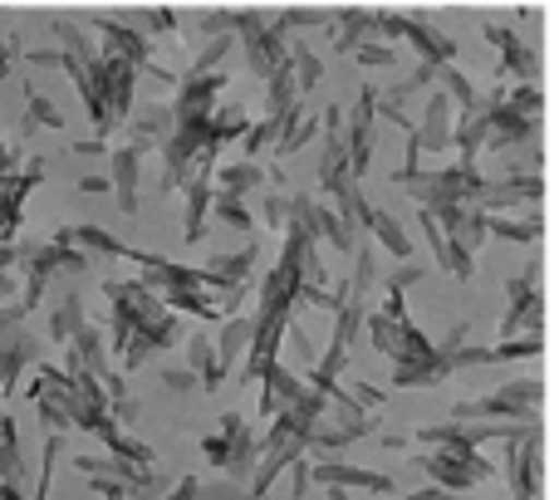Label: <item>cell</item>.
Wrapping results in <instances>:
<instances>
[{"label": "cell", "mask_w": 559, "mask_h": 500, "mask_svg": "<svg viewBox=\"0 0 559 500\" xmlns=\"http://www.w3.org/2000/svg\"><path fill=\"white\" fill-rule=\"evenodd\" d=\"M25 481V462H20V442H15V417H0V486Z\"/></svg>", "instance_id": "obj_27"}, {"label": "cell", "mask_w": 559, "mask_h": 500, "mask_svg": "<svg viewBox=\"0 0 559 500\" xmlns=\"http://www.w3.org/2000/svg\"><path fill=\"white\" fill-rule=\"evenodd\" d=\"M128 29H138V35H163V29H177V15L173 10H133V15L123 20Z\"/></svg>", "instance_id": "obj_35"}, {"label": "cell", "mask_w": 559, "mask_h": 500, "mask_svg": "<svg viewBox=\"0 0 559 500\" xmlns=\"http://www.w3.org/2000/svg\"><path fill=\"white\" fill-rule=\"evenodd\" d=\"M261 383H265V397H261V407H265V413H271V417L289 413V407H295L299 397L309 393V388L299 383V378L289 373V368H280V364H271V368H265V373H261Z\"/></svg>", "instance_id": "obj_17"}, {"label": "cell", "mask_w": 559, "mask_h": 500, "mask_svg": "<svg viewBox=\"0 0 559 500\" xmlns=\"http://www.w3.org/2000/svg\"><path fill=\"white\" fill-rule=\"evenodd\" d=\"M354 59H358V64H368V69H393L397 64V49L383 45V39H368V45L354 49Z\"/></svg>", "instance_id": "obj_40"}, {"label": "cell", "mask_w": 559, "mask_h": 500, "mask_svg": "<svg viewBox=\"0 0 559 500\" xmlns=\"http://www.w3.org/2000/svg\"><path fill=\"white\" fill-rule=\"evenodd\" d=\"M143 153H147V147L133 138L128 147H118V153H114V167H108V187H114L118 206H123L128 216L138 212V172H143Z\"/></svg>", "instance_id": "obj_13"}, {"label": "cell", "mask_w": 559, "mask_h": 500, "mask_svg": "<svg viewBox=\"0 0 559 500\" xmlns=\"http://www.w3.org/2000/svg\"><path fill=\"white\" fill-rule=\"evenodd\" d=\"M486 39H496V49H501V74L521 79V84H540V49L521 29L501 25V20H486Z\"/></svg>", "instance_id": "obj_7"}, {"label": "cell", "mask_w": 559, "mask_h": 500, "mask_svg": "<svg viewBox=\"0 0 559 500\" xmlns=\"http://www.w3.org/2000/svg\"><path fill=\"white\" fill-rule=\"evenodd\" d=\"M0 500H25V491H15V486H0Z\"/></svg>", "instance_id": "obj_52"}, {"label": "cell", "mask_w": 559, "mask_h": 500, "mask_svg": "<svg viewBox=\"0 0 559 500\" xmlns=\"http://www.w3.org/2000/svg\"><path fill=\"white\" fill-rule=\"evenodd\" d=\"M289 476H295V481H289V500H305L309 496V462H305V456L289 466Z\"/></svg>", "instance_id": "obj_47"}, {"label": "cell", "mask_w": 559, "mask_h": 500, "mask_svg": "<svg viewBox=\"0 0 559 500\" xmlns=\"http://www.w3.org/2000/svg\"><path fill=\"white\" fill-rule=\"evenodd\" d=\"M407 500H462V496H447V491H437V486H427V491H417V496H407Z\"/></svg>", "instance_id": "obj_51"}, {"label": "cell", "mask_w": 559, "mask_h": 500, "mask_svg": "<svg viewBox=\"0 0 559 500\" xmlns=\"http://www.w3.org/2000/svg\"><path fill=\"white\" fill-rule=\"evenodd\" d=\"M163 388H173V393H197V388H202V383H197V378L192 373H187V368H163Z\"/></svg>", "instance_id": "obj_45"}, {"label": "cell", "mask_w": 559, "mask_h": 500, "mask_svg": "<svg viewBox=\"0 0 559 500\" xmlns=\"http://www.w3.org/2000/svg\"><path fill=\"white\" fill-rule=\"evenodd\" d=\"M94 29L108 39V49H104V55H114V59H123V64H133L138 74H143V69H153V74H163V69L153 64V45H147V39L138 35V29H128L118 15H98V20H94ZM163 79H167V74H163Z\"/></svg>", "instance_id": "obj_10"}, {"label": "cell", "mask_w": 559, "mask_h": 500, "mask_svg": "<svg viewBox=\"0 0 559 500\" xmlns=\"http://www.w3.org/2000/svg\"><path fill=\"white\" fill-rule=\"evenodd\" d=\"M452 143H456V153H462V163L476 167V153H481V143H486V104L466 108V114L456 118V123H452Z\"/></svg>", "instance_id": "obj_23"}, {"label": "cell", "mask_w": 559, "mask_h": 500, "mask_svg": "<svg viewBox=\"0 0 559 500\" xmlns=\"http://www.w3.org/2000/svg\"><path fill=\"white\" fill-rule=\"evenodd\" d=\"M39 358V344L25 334V329H15V334L0 338V388L5 393H15V383L25 378V368Z\"/></svg>", "instance_id": "obj_15"}, {"label": "cell", "mask_w": 559, "mask_h": 500, "mask_svg": "<svg viewBox=\"0 0 559 500\" xmlns=\"http://www.w3.org/2000/svg\"><path fill=\"white\" fill-rule=\"evenodd\" d=\"M192 500H246V486H236V481H212V486H197Z\"/></svg>", "instance_id": "obj_42"}, {"label": "cell", "mask_w": 559, "mask_h": 500, "mask_svg": "<svg viewBox=\"0 0 559 500\" xmlns=\"http://www.w3.org/2000/svg\"><path fill=\"white\" fill-rule=\"evenodd\" d=\"M206 216H212V172L202 167V172L187 177V226H182L187 241H202Z\"/></svg>", "instance_id": "obj_19"}, {"label": "cell", "mask_w": 559, "mask_h": 500, "mask_svg": "<svg viewBox=\"0 0 559 500\" xmlns=\"http://www.w3.org/2000/svg\"><path fill=\"white\" fill-rule=\"evenodd\" d=\"M481 231L501 236V241H515V246H535L545 236V212L535 206L531 222H515V216H481Z\"/></svg>", "instance_id": "obj_21"}, {"label": "cell", "mask_w": 559, "mask_h": 500, "mask_svg": "<svg viewBox=\"0 0 559 500\" xmlns=\"http://www.w3.org/2000/svg\"><path fill=\"white\" fill-rule=\"evenodd\" d=\"M437 79H442V84H447V94H452L456 104H462V114H466V108H476V104H481V94H476V84H472V79H466L456 64L437 69Z\"/></svg>", "instance_id": "obj_34"}, {"label": "cell", "mask_w": 559, "mask_h": 500, "mask_svg": "<svg viewBox=\"0 0 559 500\" xmlns=\"http://www.w3.org/2000/svg\"><path fill=\"white\" fill-rule=\"evenodd\" d=\"M348 182H354V172H348L344 138H329V143H324V153H319V187H324L329 197H338Z\"/></svg>", "instance_id": "obj_26"}, {"label": "cell", "mask_w": 559, "mask_h": 500, "mask_svg": "<svg viewBox=\"0 0 559 500\" xmlns=\"http://www.w3.org/2000/svg\"><path fill=\"white\" fill-rule=\"evenodd\" d=\"M309 481L329 486V491H373V496L393 491V476H378V472L344 466V462H314V466H309Z\"/></svg>", "instance_id": "obj_12"}, {"label": "cell", "mask_w": 559, "mask_h": 500, "mask_svg": "<svg viewBox=\"0 0 559 500\" xmlns=\"http://www.w3.org/2000/svg\"><path fill=\"white\" fill-rule=\"evenodd\" d=\"M417 466H423V472L437 481V491H447V496H462L466 486L491 476V462H486L481 452H462V456L456 452H423Z\"/></svg>", "instance_id": "obj_5"}, {"label": "cell", "mask_w": 559, "mask_h": 500, "mask_svg": "<svg viewBox=\"0 0 559 500\" xmlns=\"http://www.w3.org/2000/svg\"><path fill=\"white\" fill-rule=\"evenodd\" d=\"M64 373H84V378H94V383H108V378H114L108 354H104V338H98L94 329H79V334L69 338V368Z\"/></svg>", "instance_id": "obj_14"}, {"label": "cell", "mask_w": 559, "mask_h": 500, "mask_svg": "<svg viewBox=\"0 0 559 500\" xmlns=\"http://www.w3.org/2000/svg\"><path fill=\"white\" fill-rule=\"evenodd\" d=\"M88 79H94L98 98H104L108 118H114V128H118L128 114H133V84H138V69L98 49V59H94V64H88Z\"/></svg>", "instance_id": "obj_6"}, {"label": "cell", "mask_w": 559, "mask_h": 500, "mask_svg": "<svg viewBox=\"0 0 559 500\" xmlns=\"http://www.w3.org/2000/svg\"><path fill=\"white\" fill-rule=\"evenodd\" d=\"M212 216L222 226H231V231H251V206H246V202H231V197H216L212 192Z\"/></svg>", "instance_id": "obj_36"}, {"label": "cell", "mask_w": 559, "mask_h": 500, "mask_svg": "<svg viewBox=\"0 0 559 500\" xmlns=\"http://www.w3.org/2000/svg\"><path fill=\"white\" fill-rule=\"evenodd\" d=\"M329 25L338 29L334 49H344V55H354L358 45H368V39L378 35V15H368V10H344V15H329Z\"/></svg>", "instance_id": "obj_22"}, {"label": "cell", "mask_w": 559, "mask_h": 500, "mask_svg": "<svg viewBox=\"0 0 559 500\" xmlns=\"http://www.w3.org/2000/svg\"><path fill=\"white\" fill-rule=\"evenodd\" d=\"M246 344H251V314H246V319H231V324L222 329V338L212 344V348H216V364H222V373L236 364V358H241Z\"/></svg>", "instance_id": "obj_31"}, {"label": "cell", "mask_w": 559, "mask_h": 500, "mask_svg": "<svg viewBox=\"0 0 559 500\" xmlns=\"http://www.w3.org/2000/svg\"><path fill=\"white\" fill-rule=\"evenodd\" d=\"M15 246H0V295H15Z\"/></svg>", "instance_id": "obj_44"}, {"label": "cell", "mask_w": 559, "mask_h": 500, "mask_svg": "<svg viewBox=\"0 0 559 500\" xmlns=\"http://www.w3.org/2000/svg\"><path fill=\"white\" fill-rule=\"evenodd\" d=\"M348 397H354L364 413H378V407H383V393H378L373 383H354V388H348Z\"/></svg>", "instance_id": "obj_46"}, {"label": "cell", "mask_w": 559, "mask_h": 500, "mask_svg": "<svg viewBox=\"0 0 559 500\" xmlns=\"http://www.w3.org/2000/svg\"><path fill=\"white\" fill-rule=\"evenodd\" d=\"M289 74H295V88L305 94V88L319 84V74H324V64H319V55L309 45H295L289 49Z\"/></svg>", "instance_id": "obj_33"}, {"label": "cell", "mask_w": 559, "mask_h": 500, "mask_svg": "<svg viewBox=\"0 0 559 500\" xmlns=\"http://www.w3.org/2000/svg\"><path fill=\"white\" fill-rule=\"evenodd\" d=\"M506 295H511V314L501 324V338H525V334H545V289L535 279V270L506 279Z\"/></svg>", "instance_id": "obj_3"}, {"label": "cell", "mask_w": 559, "mask_h": 500, "mask_svg": "<svg viewBox=\"0 0 559 500\" xmlns=\"http://www.w3.org/2000/svg\"><path fill=\"white\" fill-rule=\"evenodd\" d=\"M423 279V265H413V260H403V265L393 270V279H388V289H397V295H407V289Z\"/></svg>", "instance_id": "obj_43"}, {"label": "cell", "mask_w": 559, "mask_h": 500, "mask_svg": "<svg viewBox=\"0 0 559 500\" xmlns=\"http://www.w3.org/2000/svg\"><path fill=\"white\" fill-rule=\"evenodd\" d=\"M265 500H271V496H265Z\"/></svg>", "instance_id": "obj_54"}, {"label": "cell", "mask_w": 559, "mask_h": 500, "mask_svg": "<svg viewBox=\"0 0 559 500\" xmlns=\"http://www.w3.org/2000/svg\"><path fill=\"white\" fill-rule=\"evenodd\" d=\"M25 104H29V123H35V128H59V123H64V118H59V108L49 104L35 84H25Z\"/></svg>", "instance_id": "obj_38"}, {"label": "cell", "mask_w": 559, "mask_h": 500, "mask_svg": "<svg viewBox=\"0 0 559 500\" xmlns=\"http://www.w3.org/2000/svg\"><path fill=\"white\" fill-rule=\"evenodd\" d=\"M231 15V35H241V45H246V59H251V69L261 79H271L280 64H285V55H289V45L271 29V20L265 15H236V10H226Z\"/></svg>", "instance_id": "obj_4"}, {"label": "cell", "mask_w": 559, "mask_h": 500, "mask_svg": "<svg viewBox=\"0 0 559 500\" xmlns=\"http://www.w3.org/2000/svg\"><path fill=\"white\" fill-rule=\"evenodd\" d=\"M79 329H88V324H84V299H79V295H64V299L55 305V314H49V334H55V344H69Z\"/></svg>", "instance_id": "obj_29"}, {"label": "cell", "mask_w": 559, "mask_h": 500, "mask_svg": "<svg viewBox=\"0 0 559 500\" xmlns=\"http://www.w3.org/2000/svg\"><path fill=\"white\" fill-rule=\"evenodd\" d=\"M506 462H511V491H515V500H540V486H545V437L531 432L525 442H511Z\"/></svg>", "instance_id": "obj_9"}, {"label": "cell", "mask_w": 559, "mask_h": 500, "mask_svg": "<svg viewBox=\"0 0 559 500\" xmlns=\"http://www.w3.org/2000/svg\"><path fill=\"white\" fill-rule=\"evenodd\" d=\"M413 143H417V153H423V147L447 153V143H452V104H447V94H432L423 128H413Z\"/></svg>", "instance_id": "obj_18"}, {"label": "cell", "mask_w": 559, "mask_h": 500, "mask_svg": "<svg viewBox=\"0 0 559 500\" xmlns=\"http://www.w3.org/2000/svg\"><path fill=\"white\" fill-rule=\"evenodd\" d=\"M173 128H177V118H173V108H167V104L143 108V114H138V143H143V147L167 143V138H173Z\"/></svg>", "instance_id": "obj_30"}, {"label": "cell", "mask_w": 559, "mask_h": 500, "mask_svg": "<svg viewBox=\"0 0 559 500\" xmlns=\"http://www.w3.org/2000/svg\"><path fill=\"white\" fill-rule=\"evenodd\" d=\"M545 348V334H525V338H501L491 348V364H506V358H535Z\"/></svg>", "instance_id": "obj_37"}, {"label": "cell", "mask_w": 559, "mask_h": 500, "mask_svg": "<svg viewBox=\"0 0 559 500\" xmlns=\"http://www.w3.org/2000/svg\"><path fill=\"white\" fill-rule=\"evenodd\" d=\"M285 212H289V197H265V222L285 231Z\"/></svg>", "instance_id": "obj_48"}, {"label": "cell", "mask_w": 559, "mask_h": 500, "mask_svg": "<svg viewBox=\"0 0 559 500\" xmlns=\"http://www.w3.org/2000/svg\"><path fill=\"white\" fill-rule=\"evenodd\" d=\"M373 123H378V94L364 88L358 104H354V118H348V133H344V153H348V172H354V182H364L368 157H373Z\"/></svg>", "instance_id": "obj_8"}, {"label": "cell", "mask_w": 559, "mask_h": 500, "mask_svg": "<svg viewBox=\"0 0 559 500\" xmlns=\"http://www.w3.org/2000/svg\"><path fill=\"white\" fill-rule=\"evenodd\" d=\"M397 334H403V324H393V319H383V314H373V319H368V344H373L378 354H388V358H393Z\"/></svg>", "instance_id": "obj_39"}, {"label": "cell", "mask_w": 559, "mask_h": 500, "mask_svg": "<svg viewBox=\"0 0 559 500\" xmlns=\"http://www.w3.org/2000/svg\"><path fill=\"white\" fill-rule=\"evenodd\" d=\"M540 407H545V383L531 373V378L506 383L496 397H481V403H456L452 422H531L535 427Z\"/></svg>", "instance_id": "obj_1"}, {"label": "cell", "mask_w": 559, "mask_h": 500, "mask_svg": "<svg viewBox=\"0 0 559 500\" xmlns=\"http://www.w3.org/2000/svg\"><path fill=\"white\" fill-rule=\"evenodd\" d=\"M314 128H319V118H305V114L285 118V128H280V138H275V153H280V157L299 153V147H305L309 138H314Z\"/></svg>", "instance_id": "obj_32"}, {"label": "cell", "mask_w": 559, "mask_h": 500, "mask_svg": "<svg viewBox=\"0 0 559 500\" xmlns=\"http://www.w3.org/2000/svg\"><path fill=\"white\" fill-rule=\"evenodd\" d=\"M226 88V74H206V79H182V88H177V98L167 108H173L177 123H197V118H212L216 114V98H222Z\"/></svg>", "instance_id": "obj_11"}, {"label": "cell", "mask_w": 559, "mask_h": 500, "mask_svg": "<svg viewBox=\"0 0 559 500\" xmlns=\"http://www.w3.org/2000/svg\"><path fill=\"white\" fill-rule=\"evenodd\" d=\"M265 182V167L261 163H226L216 167V197H231V202H246L255 187Z\"/></svg>", "instance_id": "obj_20"}, {"label": "cell", "mask_w": 559, "mask_h": 500, "mask_svg": "<svg viewBox=\"0 0 559 500\" xmlns=\"http://www.w3.org/2000/svg\"><path fill=\"white\" fill-rule=\"evenodd\" d=\"M378 35L388 39H407V45L417 49V64H432V69H447L456 59V45L452 35H442V29H432L427 20H413V15H378Z\"/></svg>", "instance_id": "obj_2"}, {"label": "cell", "mask_w": 559, "mask_h": 500, "mask_svg": "<svg viewBox=\"0 0 559 500\" xmlns=\"http://www.w3.org/2000/svg\"><path fill=\"white\" fill-rule=\"evenodd\" d=\"M364 226L378 236V241H383V250H393L397 260H407V255H413V241H407V231H403V226H397L388 212H378V206H368Z\"/></svg>", "instance_id": "obj_28"}, {"label": "cell", "mask_w": 559, "mask_h": 500, "mask_svg": "<svg viewBox=\"0 0 559 500\" xmlns=\"http://www.w3.org/2000/svg\"><path fill=\"white\" fill-rule=\"evenodd\" d=\"M329 500H348V491H329Z\"/></svg>", "instance_id": "obj_53"}, {"label": "cell", "mask_w": 559, "mask_h": 500, "mask_svg": "<svg viewBox=\"0 0 559 500\" xmlns=\"http://www.w3.org/2000/svg\"><path fill=\"white\" fill-rule=\"evenodd\" d=\"M447 364H442V354H427V358H417V364H393V388H437V383H447Z\"/></svg>", "instance_id": "obj_24"}, {"label": "cell", "mask_w": 559, "mask_h": 500, "mask_svg": "<svg viewBox=\"0 0 559 500\" xmlns=\"http://www.w3.org/2000/svg\"><path fill=\"white\" fill-rule=\"evenodd\" d=\"M10 64H15V45H10V39H0V79L10 74Z\"/></svg>", "instance_id": "obj_50"}, {"label": "cell", "mask_w": 559, "mask_h": 500, "mask_svg": "<svg viewBox=\"0 0 559 500\" xmlns=\"http://www.w3.org/2000/svg\"><path fill=\"white\" fill-rule=\"evenodd\" d=\"M88 486H94V496H104V500H128V491L114 481H88Z\"/></svg>", "instance_id": "obj_49"}, {"label": "cell", "mask_w": 559, "mask_h": 500, "mask_svg": "<svg viewBox=\"0 0 559 500\" xmlns=\"http://www.w3.org/2000/svg\"><path fill=\"white\" fill-rule=\"evenodd\" d=\"M187 373H192L202 388H222V383H226L222 364H216L212 334H192V344H187Z\"/></svg>", "instance_id": "obj_25"}, {"label": "cell", "mask_w": 559, "mask_h": 500, "mask_svg": "<svg viewBox=\"0 0 559 500\" xmlns=\"http://www.w3.org/2000/svg\"><path fill=\"white\" fill-rule=\"evenodd\" d=\"M417 222H423L427 241H432L437 265H442L447 275H456V279H472V275H476V255H472V250H466V246H456L452 236H442V231H437V222H432V216H427V212L417 216Z\"/></svg>", "instance_id": "obj_16"}, {"label": "cell", "mask_w": 559, "mask_h": 500, "mask_svg": "<svg viewBox=\"0 0 559 500\" xmlns=\"http://www.w3.org/2000/svg\"><path fill=\"white\" fill-rule=\"evenodd\" d=\"M35 407H39V422H45V432H59V437L69 432V417L55 407V397H45V393H39V397H35Z\"/></svg>", "instance_id": "obj_41"}]
</instances>
